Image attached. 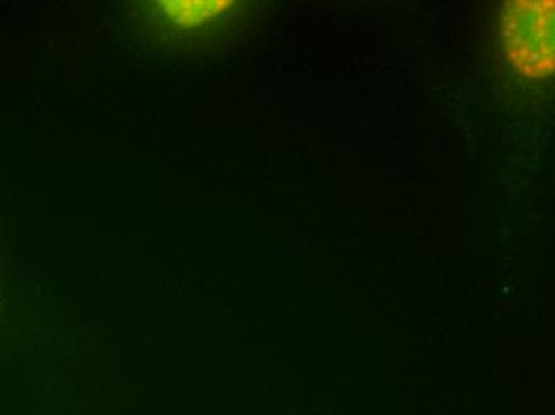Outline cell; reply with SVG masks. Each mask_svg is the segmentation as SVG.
Segmentation results:
<instances>
[{"label":"cell","instance_id":"obj_1","mask_svg":"<svg viewBox=\"0 0 555 415\" xmlns=\"http://www.w3.org/2000/svg\"><path fill=\"white\" fill-rule=\"evenodd\" d=\"M554 5V0H517L501 13L504 52L526 79L553 76Z\"/></svg>","mask_w":555,"mask_h":415},{"label":"cell","instance_id":"obj_2","mask_svg":"<svg viewBox=\"0 0 555 415\" xmlns=\"http://www.w3.org/2000/svg\"><path fill=\"white\" fill-rule=\"evenodd\" d=\"M149 25L164 36H188L221 22L238 10V2L230 0H162L145 3Z\"/></svg>","mask_w":555,"mask_h":415}]
</instances>
